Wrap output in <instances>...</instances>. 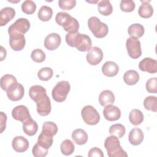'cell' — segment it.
I'll return each mask as SVG.
<instances>
[{
  "mask_svg": "<svg viewBox=\"0 0 157 157\" xmlns=\"http://www.w3.org/2000/svg\"><path fill=\"white\" fill-rule=\"evenodd\" d=\"M146 90L148 93H157V78L156 77L151 78L146 82Z\"/></svg>",
  "mask_w": 157,
  "mask_h": 157,
  "instance_id": "cell-43",
  "label": "cell"
},
{
  "mask_svg": "<svg viewBox=\"0 0 157 157\" xmlns=\"http://www.w3.org/2000/svg\"><path fill=\"white\" fill-rule=\"evenodd\" d=\"M104 147L109 157H127L128 154L120 145L118 138L111 135L104 142Z\"/></svg>",
  "mask_w": 157,
  "mask_h": 157,
  "instance_id": "cell-3",
  "label": "cell"
},
{
  "mask_svg": "<svg viewBox=\"0 0 157 157\" xmlns=\"http://www.w3.org/2000/svg\"><path fill=\"white\" fill-rule=\"evenodd\" d=\"M53 74V71L52 68L45 67L41 68L37 72L38 78L42 81H47L50 80Z\"/></svg>",
  "mask_w": 157,
  "mask_h": 157,
  "instance_id": "cell-37",
  "label": "cell"
},
{
  "mask_svg": "<svg viewBox=\"0 0 157 157\" xmlns=\"http://www.w3.org/2000/svg\"><path fill=\"white\" fill-rule=\"evenodd\" d=\"M32 153L33 155L36 157H44L48 153V149L42 147L37 143H36L32 149Z\"/></svg>",
  "mask_w": 157,
  "mask_h": 157,
  "instance_id": "cell-41",
  "label": "cell"
},
{
  "mask_svg": "<svg viewBox=\"0 0 157 157\" xmlns=\"http://www.w3.org/2000/svg\"><path fill=\"white\" fill-rule=\"evenodd\" d=\"M119 71L118 64L111 61H106L102 66V72L103 74L107 77H114Z\"/></svg>",
  "mask_w": 157,
  "mask_h": 157,
  "instance_id": "cell-20",
  "label": "cell"
},
{
  "mask_svg": "<svg viewBox=\"0 0 157 157\" xmlns=\"http://www.w3.org/2000/svg\"><path fill=\"white\" fill-rule=\"evenodd\" d=\"M12 116L15 120L22 123L31 117L28 109L23 105H17L14 107L12 111Z\"/></svg>",
  "mask_w": 157,
  "mask_h": 157,
  "instance_id": "cell-13",
  "label": "cell"
},
{
  "mask_svg": "<svg viewBox=\"0 0 157 157\" xmlns=\"http://www.w3.org/2000/svg\"><path fill=\"white\" fill-rule=\"evenodd\" d=\"M52 15H53V10L52 8L47 6H42L40 8L37 13L38 18H39V20H40L42 21H49L52 17Z\"/></svg>",
  "mask_w": 157,
  "mask_h": 157,
  "instance_id": "cell-30",
  "label": "cell"
},
{
  "mask_svg": "<svg viewBox=\"0 0 157 157\" xmlns=\"http://www.w3.org/2000/svg\"><path fill=\"white\" fill-rule=\"evenodd\" d=\"M104 118L110 121L118 120L121 117V111L120 109L113 105H108L103 110Z\"/></svg>",
  "mask_w": 157,
  "mask_h": 157,
  "instance_id": "cell-14",
  "label": "cell"
},
{
  "mask_svg": "<svg viewBox=\"0 0 157 157\" xmlns=\"http://www.w3.org/2000/svg\"><path fill=\"white\" fill-rule=\"evenodd\" d=\"M23 130L28 136H33L36 134L38 130L37 123L30 117L23 123Z\"/></svg>",
  "mask_w": 157,
  "mask_h": 157,
  "instance_id": "cell-22",
  "label": "cell"
},
{
  "mask_svg": "<svg viewBox=\"0 0 157 157\" xmlns=\"http://www.w3.org/2000/svg\"><path fill=\"white\" fill-rule=\"evenodd\" d=\"M128 32V34L131 37L139 39L144 35L145 29L142 25L139 23H134L129 26Z\"/></svg>",
  "mask_w": 157,
  "mask_h": 157,
  "instance_id": "cell-26",
  "label": "cell"
},
{
  "mask_svg": "<svg viewBox=\"0 0 157 157\" xmlns=\"http://www.w3.org/2000/svg\"><path fill=\"white\" fill-rule=\"evenodd\" d=\"M115 99V98L113 93L109 90L102 91L99 96V102L104 107L113 104Z\"/></svg>",
  "mask_w": 157,
  "mask_h": 157,
  "instance_id": "cell-24",
  "label": "cell"
},
{
  "mask_svg": "<svg viewBox=\"0 0 157 157\" xmlns=\"http://www.w3.org/2000/svg\"><path fill=\"white\" fill-rule=\"evenodd\" d=\"M26 40L23 34L12 33L9 34V45L15 51H20L25 46Z\"/></svg>",
  "mask_w": 157,
  "mask_h": 157,
  "instance_id": "cell-10",
  "label": "cell"
},
{
  "mask_svg": "<svg viewBox=\"0 0 157 157\" xmlns=\"http://www.w3.org/2000/svg\"><path fill=\"white\" fill-rule=\"evenodd\" d=\"M16 78L11 74H6L1 78V87L4 91H6L10 85L17 82Z\"/></svg>",
  "mask_w": 157,
  "mask_h": 157,
  "instance_id": "cell-36",
  "label": "cell"
},
{
  "mask_svg": "<svg viewBox=\"0 0 157 157\" xmlns=\"http://www.w3.org/2000/svg\"><path fill=\"white\" fill-rule=\"evenodd\" d=\"M129 121L134 126L140 124L144 121V115L139 109H132L129 115Z\"/></svg>",
  "mask_w": 157,
  "mask_h": 157,
  "instance_id": "cell-28",
  "label": "cell"
},
{
  "mask_svg": "<svg viewBox=\"0 0 157 157\" xmlns=\"http://www.w3.org/2000/svg\"><path fill=\"white\" fill-rule=\"evenodd\" d=\"M12 146L15 151L22 153L28 149L29 142L23 136H17L13 139Z\"/></svg>",
  "mask_w": 157,
  "mask_h": 157,
  "instance_id": "cell-18",
  "label": "cell"
},
{
  "mask_svg": "<svg viewBox=\"0 0 157 157\" xmlns=\"http://www.w3.org/2000/svg\"><path fill=\"white\" fill-rule=\"evenodd\" d=\"M31 58L32 60L36 63H42L45 59L46 56L45 53L41 49L36 48L32 52Z\"/></svg>",
  "mask_w": 157,
  "mask_h": 157,
  "instance_id": "cell-39",
  "label": "cell"
},
{
  "mask_svg": "<svg viewBox=\"0 0 157 157\" xmlns=\"http://www.w3.org/2000/svg\"><path fill=\"white\" fill-rule=\"evenodd\" d=\"M15 15V10L10 7H6L0 12V26H3L12 20Z\"/></svg>",
  "mask_w": 157,
  "mask_h": 157,
  "instance_id": "cell-19",
  "label": "cell"
},
{
  "mask_svg": "<svg viewBox=\"0 0 157 157\" xmlns=\"http://www.w3.org/2000/svg\"><path fill=\"white\" fill-rule=\"evenodd\" d=\"M120 9L125 12H132L136 7L135 2L132 0H122L120 2Z\"/></svg>",
  "mask_w": 157,
  "mask_h": 157,
  "instance_id": "cell-40",
  "label": "cell"
},
{
  "mask_svg": "<svg viewBox=\"0 0 157 157\" xmlns=\"http://www.w3.org/2000/svg\"><path fill=\"white\" fill-rule=\"evenodd\" d=\"M139 68L143 72L155 74L157 72V61L151 58H145L139 62Z\"/></svg>",
  "mask_w": 157,
  "mask_h": 157,
  "instance_id": "cell-12",
  "label": "cell"
},
{
  "mask_svg": "<svg viewBox=\"0 0 157 157\" xmlns=\"http://www.w3.org/2000/svg\"><path fill=\"white\" fill-rule=\"evenodd\" d=\"M6 55L7 52L6 49L2 46H1V61L4 60V59L6 57Z\"/></svg>",
  "mask_w": 157,
  "mask_h": 157,
  "instance_id": "cell-46",
  "label": "cell"
},
{
  "mask_svg": "<svg viewBox=\"0 0 157 157\" xmlns=\"http://www.w3.org/2000/svg\"><path fill=\"white\" fill-rule=\"evenodd\" d=\"M30 28V23L29 20L25 18H20L17 19L13 23H12L8 28L9 34L12 33H19L24 34Z\"/></svg>",
  "mask_w": 157,
  "mask_h": 157,
  "instance_id": "cell-8",
  "label": "cell"
},
{
  "mask_svg": "<svg viewBox=\"0 0 157 157\" xmlns=\"http://www.w3.org/2000/svg\"><path fill=\"white\" fill-rule=\"evenodd\" d=\"M125 127L123 124L120 123L112 125L109 130V132L111 135L115 136L118 138L123 137V136L125 134Z\"/></svg>",
  "mask_w": 157,
  "mask_h": 157,
  "instance_id": "cell-34",
  "label": "cell"
},
{
  "mask_svg": "<svg viewBox=\"0 0 157 157\" xmlns=\"http://www.w3.org/2000/svg\"><path fill=\"white\" fill-rule=\"evenodd\" d=\"M126 46L129 56L132 59H137L142 55L140 42L138 39L134 37L128 38Z\"/></svg>",
  "mask_w": 157,
  "mask_h": 157,
  "instance_id": "cell-7",
  "label": "cell"
},
{
  "mask_svg": "<svg viewBox=\"0 0 157 157\" xmlns=\"http://www.w3.org/2000/svg\"><path fill=\"white\" fill-rule=\"evenodd\" d=\"M55 21L68 33H77L78 30V21L65 12H58L55 17Z\"/></svg>",
  "mask_w": 157,
  "mask_h": 157,
  "instance_id": "cell-2",
  "label": "cell"
},
{
  "mask_svg": "<svg viewBox=\"0 0 157 157\" xmlns=\"http://www.w3.org/2000/svg\"><path fill=\"white\" fill-rule=\"evenodd\" d=\"M142 4L140 6L138 10L139 16L144 18H150L153 13V7L149 4L150 1H140Z\"/></svg>",
  "mask_w": 157,
  "mask_h": 157,
  "instance_id": "cell-23",
  "label": "cell"
},
{
  "mask_svg": "<svg viewBox=\"0 0 157 157\" xmlns=\"http://www.w3.org/2000/svg\"><path fill=\"white\" fill-rule=\"evenodd\" d=\"M66 42L68 45L75 47L80 52L89 51L92 45L91 38L88 36L78 32L67 33L66 35Z\"/></svg>",
  "mask_w": 157,
  "mask_h": 157,
  "instance_id": "cell-1",
  "label": "cell"
},
{
  "mask_svg": "<svg viewBox=\"0 0 157 157\" xmlns=\"http://www.w3.org/2000/svg\"><path fill=\"white\" fill-rule=\"evenodd\" d=\"M75 146L73 142L69 139L64 140L60 145L61 153L66 156H69L72 154L74 151Z\"/></svg>",
  "mask_w": 157,
  "mask_h": 157,
  "instance_id": "cell-35",
  "label": "cell"
},
{
  "mask_svg": "<svg viewBox=\"0 0 157 157\" xmlns=\"http://www.w3.org/2000/svg\"><path fill=\"white\" fill-rule=\"evenodd\" d=\"M88 156L89 157H94V156H100L103 157L104 154L102 150L98 147H93L91 148L88 152Z\"/></svg>",
  "mask_w": 157,
  "mask_h": 157,
  "instance_id": "cell-44",
  "label": "cell"
},
{
  "mask_svg": "<svg viewBox=\"0 0 157 157\" xmlns=\"http://www.w3.org/2000/svg\"><path fill=\"white\" fill-rule=\"evenodd\" d=\"M36 103L37 105V112L40 116H47L50 113L52 105L50 99L48 96H46Z\"/></svg>",
  "mask_w": 157,
  "mask_h": 157,
  "instance_id": "cell-16",
  "label": "cell"
},
{
  "mask_svg": "<svg viewBox=\"0 0 157 157\" xmlns=\"http://www.w3.org/2000/svg\"><path fill=\"white\" fill-rule=\"evenodd\" d=\"M144 106L147 110L156 112L157 111V99L156 96H147L144 101Z\"/></svg>",
  "mask_w": 157,
  "mask_h": 157,
  "instance_id": "cell-33",
  "label": "cell"
},
{
  "mask_svg": "<svg viewBox=\"0 0 157 157\" xmlns=\"http://www.w3.org/2000/svg\"><path fill=\"white\" fill-rule=\"evenodd\" d=\"M72 139L77 145H83L87 142L88 134L82 129H76L72 133Z\"/></svg>",
  "mask_w": 157,
  "mask_h": 157,
  "instance_id": "cell-25",
  "label": "cell"
},
{
  "mask_svg": "<svg viewBox=\"0 0 157 157\" xmlns=\"http://www.w3.org/2000/svg\"><path fill=\"white\" fill-rule=\"evenodd\" d=\"M53 142V136H47L43 134L42 132H41L38 137L37 143L42 147L45 149H48L52 145Z\"/></svg>",
  "mask_w": 157,
  "mask_h": 157,
  "instance_id": "cell-32",
  "label": "cell"
},
{
  "mask_svg": "<svg viewBox=\"0 0 157 157\" xmlns=\"http://www.w3.org/2000/svg\"><path fill=\"white\" fill-rule=\"evenodd\" d=\"M59 7L63 10H69L74 8L76 5L75 0H59Z\"/></svg>",
  "mask_w": 157,
  "mask_h": 157,
  "instance_id": "cell-42",
  "label": "cell"
},
{
  "mask_svg": "<svg viewBox=\"0 0 157 157\" xmlns=\"http://www.w3.org/2000/svg\"><path fill=\"white\" fill-rule=\"evenodd\" d=\"M8 98L12 101L21 100L24 96L25 89L23 86L20 83L15 82L10 85L6 91Z\"/></svg>",
  "mask_w": 157,
  "mask_h": 157,
  "instance_id": "cell-9",
  "label": "cell"
},
{
  "mask_svg": "<svg viewBox=\"0 0 157 157\" xmlns=\"http://www.w3.org/2000/svg\"><path fill=\"white\" fill-rule=\"evenodd\" d=\"M138 72L134 70H129L126 71L123 75V80L128 85H134L137 83L139 80Z\"/></svg>",
  "mask_w": 157,
  "mask_h": 157,
  "instance_id": "cell-27",
  "label": "cell"
},
{
  "mask_svg": "<svg viewBox=\"0 0 157 157\" xmlns=\"http://www.w3.org/2000/svg\"><path fill=\"white\" fill-rule=\"evenodd\" d=\"M88 26L90 30L97 38H103L108 34V26L105 23H102L100 19L96 17H91L88 19Z\"/></svg>",
  "mask_w": 157,
  "mask_h": 157,
  "instance_id": "cell-4",
  "label": "cell"
},
{
  "mask_svg": "<svg viewBox=\"0 0 157 157\" xmlns=\"http://www.w3.org/2000/svg\"><path fill=\"white\" fill-rule=\"evenodd\" d=\"M58 132L57 125L52 121H45L42 125V132L43 134L49 136H53Z\"/></svg>",
  "mask_w": 157,
  "mask_h": 157,
  "instance_id": "cell-31",
  "label": "cell"
},
{
  "mask_svg": "<svg viewBox=\"0 0 157 157\" xmlns=\"http://www.w3.org/2000/svg\"><path fill=\"white\" fill-rule=\"evenodd\" d=\"M71 85L67 81H61L56 83L52 90V95L54 101L62 102L66 100L70 91Z\"/></svg>",
  "mask_w": 157,
  "mask_h": 157,
  "instance_id": "cell-5",
  "label": "cell"
},
{
  "mask_svg": "<svg viewBox=\"0 0 157 157\" xmlns=\"http://www.w3.org/2000/svg\"><path fill=\"white\" fill-rule=\"evenodd\" d=\"M61 37L57 33H51L46 36L44 40V46L48 50L58 48L61 44Z\"/></svg>",
  "mask_w": 157,
  "mask_h": 157,
  "instance_id": "cell-15",
  "label": "cell"
},
{
  "mask_svg": "<svg viewBox=\"0 0 157 157\" xmlns=\"http://www.w3.org/2000/svg\"><path fill=\"white\" fill-rule=\"evenodd\" d=\"M103 58V52L98 47H93L90 48L86 54V61L88 64L95 66L101 62Z\"/></svg>",
  "mask_w": 157,
  "mask_h": 157,
  "instance_id": "cell-11",
  "label": "cell"
},
{
  "mask_svg": "<svg viewBox=\"0 0 157 157\" xmlns=\"http://www.w3.org/2000/svg\"><path fill=\"white\" fill-rule=\"evenodd\" d=\"M128 140L133 145H140L144 140V133L139 128H134L131 130L128 136Z\"/></svg>",
  "mask_w": 157,
  "mask_h": 157,
  "instance_id": "cell-21",
  "label": "cell"
},
{
  "mask_svg": "<svg viewBox=\"0 0 157 157\" xmlns=\"http://www.w3.org/2000/svg\"><path fill=\"white\" fill-rule=\"evenodd\" d=\"M29 96L32 100L35 102H37L40 99L47 96V94L45 88L40 85H36L32 86L29 88Z\"/></svg>",
  "mask_w": 157,
  "mask_h": 157,
  "instance_id": "cell-17",
  "label": "cell"
},
{
  "mask_svg": "<svg viewBox=\"0 0 157 157\" xmlns=\"http://www.w3.org/2000/svg\"><path fill=\"white\" fill-rule=\"evenodd\" d=\"M81 115L84 122L89 125H95L100 120L99 113L91 105H87L83 107L81 111Z\"/></svg>",
  "mask_w": 157,
  "mask_h": 157,
  "instance_id": "cell-6",
  "label": "cell"
},
{
  "mask_svg": "<svg viewBox=\"0 0 157 157\" xmlns=\"http://www.w3.org/2000/svg\"><path fill=\"white\" fill-rule=\"evenodd\" d=\"M1 133H2L6 127V121H7V116L4 112H1Z\"/></svg>",
  "mask_w": 157,
  "mask_h": 157,
  "instance_id": "cell-45",
  "label": "cell"
},
{
  "mask_svg": "<svg viewBox=\"0 0 157 157\" xmlns=\"http://www.w3.org/2000/svg\"><path fill=\"white\" fill-rule=\"evenodd\" d=\"M36 9V5L35 2L31 0L25 1L21 4V10L23 13L31 15L34 13Z\"/></svg>",
  "mask_w": 157,
  "mask_h": 157,
  "instance_id": "cell-38",
  "label": "cell"
},
{
  "mask_svg": "<svg viewBox=\"0 0 157 157\" xmlns=\"http://www.w3.org/2000/svg\"><path fill=\"white\" fill-rule=\"evenodd\" d=\"M99 12L104 16H108L112 13L113 7L109 1L103 0L99 2L98 4Z\"/></svg>",
  "mask_w": 157,
  "mask_h": 157,
  "instance_id": "cell-29",
  "label": "cell"
}]
</instances>
